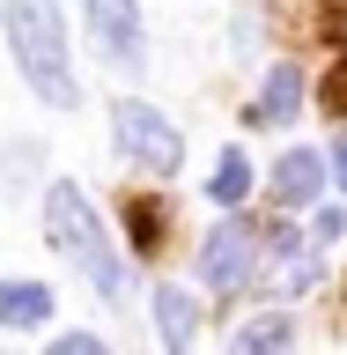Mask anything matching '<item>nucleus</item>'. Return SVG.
<instances>
[{"instance_id":"obj_2","label":"nucleus","mask_w":347,"mask_h":355,"mask_svg":"<svg viewBox=\"0 0 347 355\" xmlns=\"http://www.w3.org/2000/svg\"><path fill=\"white\" fill-rule=\"evenodd\" d=\"M44 230H52V244H60L66 259L89 274V288H96L104 304H118V296H126V259L111 252V237H104V222H96V207L82 200V185L52 178V193H44Z\"/></svg>"},{"instance_id":"obj_3","label":"nucleus","mask_w":347,"mask_h":355,"mask_svg":"<svg viewBox=\"0 0 347 355\" xmlns=\"http://www.w3.org/2000/svg\"><path fill=\"white\" fill-rule=\"evenodd\" d=\"M111 141H118V148L141 163V171H155V178H170L177 163H185V133H177L155 104H141V96L111 104Z\"/></svg>"},{"instance_id":"obj_12","label":"nucleus","mask_w":347,"mask_h":355,"mask_svg":"<svg viewBox=\"0 0 347 355\" xmlns=\"http://www.w3.org/2000/svg\"><path fill=\"white\" fill-rule=\"evenodd\" d=\"M126 230H133V252H155V244H163V200H133Z\"/></svg>"},{"instance_id":"obj_5","label":"nucleus","mask_w":347,"mask_h":355,"mask_svg":"<svg viewBox=\"0 0 347 355\" xmlns=\"http://www.w3.org/2000/svg\"><path fill=\"white\" fill-rule=\"evenodd\" d=\"M82 15H89V37H96V52L111 67H126V74L148 67V37H141V8L133 0H82Z\"/></svg>"},{"instance_id":"obj_10","label":"nucleus","mask_w":347,"mask_h":355,"mask_svg":"<svg viewBox=\"0 0 347 355\" xmlns=\"http://www.w3.org/2000/svg\"><path fill=\"white\" fill-rule=\"evenodd\" d=\"M288 340H296L288 311H266V318H251V326L229 333V355H288Z\"/></svg>"},{"instance_id":"obj_16","label":"nucleus","mask_w":347,"mask_h":355,"mask_svg":"<svg viewBox=\"0 0 347 355\" xmlns=\"http://www.w3.org/2000/svg\"><path fill=\"white\" fill-rule=\"evenodd\" d=\"M332 178H340V185H347V133H340V141H332Z\"/></svg>"},{"instance_id":"obj_8","label":"nucleus","mask_w":347,"mask_h":355,"mask_svg":"<svg viewBox=\"0 0 347 355\" xmlns=\"http://www.w3.org/2000/svg\"><path fill=\"white\" fill-rule=\"evenodd\" d=\"M274 193H281V207H310V200L326 193V155L288 148L281 163H274Z\"/></svg>"},{"instance_id":"obj_14","label":"nucleus","mask_w":347,"mask_h":355,"mask_svg":"<svg viewBox=\"0 0 347 355\" xmlns=\"http://www.w3.org/2000/svg\"><path fill=\"white\" fill-rule=\"evenodd\" d=\"M326 37L347 44V0H326Z\"/></svg>"},{"instance_id":"obj_11","label":"nucleus","mask_w":347,"mask_h":355,"mask_svg":"<svg viewBox=\"0 0 347 355\" xmlns=\"http://www.w3.org/2000/svg\"><path fill=\"white\" fill-rule=\"evenodd\" d=\"M207 193H215L222 207H237V200L251 193V163H244L237 148H222V163H215V178H207Z\"/></svg>"},{"instance_id":"obj_4","label":"nucleus","mask_w":347,"mask_h":355,"mask_svg":"<svg viewBox=\"0 0 347 355\" xmlns=\"http://www.w3.org/2000/svg\"><path fill=\"white\" fill-rule=\"evenodd\" d=\"M251 266H259V230H251L244 215L215 222V230L199 237V282H207V288L237 296V288L251 282Z\"/></svg>"},{"instance_id":"obj_9","label":"nucleus","mask_w":347,"mask_h":355,"mask_svg":"<svg viewBox=\"0 0 347 355\" xmlns=\"http://www.w3.org/2000/svg\"><path fill=\"white\" fill-rule=\"evenodd\" d=\"M52 288L44 282H0V326H15V333H30V326H52Z\"/></svg>"},{"instance_id":"obj_1","label":"nucleus","mask_w":347,"mask_h":355,"mask_svg":"<svg viewBox=\"0 0 347 355\" xmlns=\"http://www.w3.org/2000/svg\"><path fill=\"white\" fill-rule=\"evenodd\" d=\"M8 44H15L22 82L37 89L52 111H74L82 89H74V60H66V22L52 0H8Z\"/></svg>"},{"instance_id":"obj_13","label":"nucleus","mask_w":347,"mask_h":355,"mask_svg":"<svg viewBox=\"0 0 347 355\" xmlns=\"http://www.w3.org/2000/svg\"><path fill=\"white\" fill-rule=\"evenodd\" d=\"M52 355H111V348L96 340V333H60V340H52Z\"/></svg>"},{"instance_id":"obj_15","label":"nucleus","mask_w":347,"mask_h":355,"mask_svg":"<svg viewBox=\"0 0 347 355\" xmlns=\"http://www.w3.org/2000/svg\"><path fill=\"white\" fill-rule=\"evenodd\" d=\"M332 237H347V215H340V207H326V215H318V244H332Z\"/></svg>"},{"instance_id":"obj_6","label":"nucleus","mask_w":347,"mask_h":355,"mask_svg":"<svg viewBox=\"0 0 347 355\" xmlns=\"http://www.w3.org/2000/svg\"><path fill=\"white\" fill-rule=\"evenodd\" d=\"M148 318H155V340H163V355H193V333H199V304H193V296H185L177 282H163V288H155Z\"/></svg>"},{"instance_id":"obj_7","label":"nucleus","mask_w":347,"mask_h":355,"mask_svg":"<svg viewBox=\"0 0 347 355\" xmlns=\"http://www.w3.org/2000/svg\"><path fill=\"white\" fill-rule=\"evenodd\" d=\"M296 104H303V67H296V60H274V67H266L259 104H251V126H281V119H296Z\"/></svg>"}]
</instances>
